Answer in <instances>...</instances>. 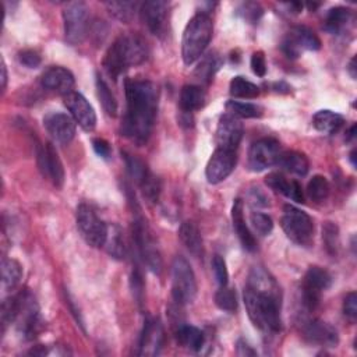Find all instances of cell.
<instances>
[{
  "label": "cell",
  "instance_id": "obj_1",
  "mask_svg": "<svg viewBox=\"0 0 357 357\" xmlns=\"http://www.w3.org/2000/svg\"><path fill=\"white\" fill-rule=\"evenodd\" d=\"M243 297L250 320L258 330L267 332L281 331L280 288L265 271L261 268H254L251 271Z\"/></svg>",
  "mask_w": 357,
  "mask_h": 357
},
{
  "label": "cell",
  "instance_id": "obj_2",
  "mask_svg": "<svg viewBox=\"0 0 357 357\" xmlns=\"http://www.w3.org/2000/svg\"><path fill=\"white\" fill-rule=\"evenodd\" d=\"M125 87L127 110L122 132L137 144H144L153 129L158 110V90L148 80H127Z\"/></svg>",
  "mask_w": 357,
  "mask_h": 357
},
{
  "label": "cell",
  "instance_id": "obj_3",
  "mask_svg": "<svg viewBox=\"0 0 357 357\" xmlns=\"http://www.w3.org/2000/svg\"><path fill=\"white\" fill-rule=\"evenodd\" d=\"M148 59V47L138 35L119 36L103 58L106 74L117 80L119 75L130 67L140 66Z\"/></svg>",
  "mask_w": 357,
  "mask_h": 357
},
{
  "label": "cell",
  "instance_id": "obj_4",
  "mask_svg": "<svg viewBox=\"0 0 357 357\" xmlns=\"http://www.w3.org/2000/svg\"><path fill=\"white\" fill-rule=\"evenodd\" d=\"M214 34V24L208 14L198 13L186 25L182 39V58L186 64L200 59L208 48Z\"/></svg>",
  "mask_w": 357,
  "mask_h": 357
},
{
  "label": "cell",
  "instance_id": "obj_5",
  "mask_svg": "<svg viewBox=\"0 0 357 357\" xmlns=\"http://www.w3.org/2000/svg\"><path fill=\"white\" fill-rule=\"evenodd\" d=\"M172 296L179 306L193 303L197 296L194 271L183 257H176L172 265Z\"/></svg>",
  "mask_w": 357,
  "mask_h": 357
},
{
  "label": "cell",
  "instance_id": "obj_6",
  "mask_svg": "<svg viewBox=\"0 0 357 357\" xmlns=\"http://www.w3.org/2000/svg\"><path fill=\"white\" fill-rule=\"evenodd\" d=\"M281 225L284 232L293 243L299 246L311 245L314 237V223L304 211L293 206H286L284 208Z\"/></svg>",
  "mask_w": 357,
  "mask_h": 357
},
{
  "label": "cell",
  "instance_id": "obj_7",
  "mask_svg": "<svg viewBox=\"0 0 357 357\" xmlns=\"http://www.w3.org/2000/svg\"><path fill=\"white\" fill-rule=\"evenodd\" d=\"M77 227L83 239L91 247H102L106 241L108 225L97 215V212L87 204L78 206L75 214Z\"/></svg>",
  "mask_w": 357,
  "mask_h": 357
},
{
  "label": "cell",
  "instance_id": "obj_8",
  "mask_svg": "<svg viewBox=\"0 0 357 357\" xmlns=\"http://www.w3.org/2000/svg\"><path fill=\"white\" fill-rule=\"evenodd\" d=\"M16 299L17 315L14 323H17V328L25 339H32L36 336L42 325L38 303L28 291H24L23 293L17 295Z\"/></svg>",
  "mask_w": 357,
  "mask_h": 357
},
{
  "label": "cell",
  "instance_id": "obj_9",
  "mask_svg": "<svg viewBox=\"0 0 357 357\" xmlns=\"http://www.w3.org/2000/svg\"><path fill=\"white\" fill-rule=\"evenodd\" d=\"M332 285V276L328 271L320 267H310L304 275L301 286L303 304L307 310L312 311L321 303L323 293Z\"/></svg>",
  "mask_w": 357,
  "mask_h": 357
},
{
  "label": "cell",
  "instance_id": "obj_10",
  "mask_svg": "<svg viewBox=\"0 0 357 357\" xmlns=\"http://www.w3.org/2000/svg\"><path fill=\"white\" fill-rule=\"evenodd\" d=\"M64 36L71 45L82 44L88 31V8L83 2H71L63 10Z\"/></svg>",
  "mask_w": 357,
  "mask_h": 357
},
{
  "label": "cell",
  "instance_id": "obj_11",
  "mask_svg": "<svg viewBox=\"0 0 357 357\" xmlns=\"http://www.w3.org/2000/svg\"><path fill=\"white\" fill-rule=\"evenodd\" d=\"M281 145L273 138H261L249 151V168L253 172H262L278 165L281 156Z\"/></svg>",
  "mask_w": 357,
  "mask_h": 357
},
{
  "label": "cell",
  "instance_id": "obj_12",
  "mask_svg": "<svg viewBox=\"0 0 357 357\" xmlns=\"http://www.w3.org/2000/svg\"><path fill=\"white\" fill-rule=\"evenodd\" d=\"M133 237L136 241L137 249L140 251V256L143 257L147 267L155 272L160 273L162 268V258L160 251L155 247V243L151 237L148 226L144 223V221H136L134 229H133Z\"/></svg>",
  "mask_w": 357,
  "mask_h": 357
},
{
  "label": "cell",
  "instance_id": "obj_13",
  "mask_svg": "<svg viewBox=\"0 0 357 357\" xmlns=\"http://www.w3.org/2000/svg\"><path fill=\"white\" fill-rule=\"evenodd\" d=\"M237 155L236 151L217 148L207 164L206 176L211 184H219L227 179L236 168Z\"/></svg>",
  "mask_w": 357,
  "mask_h": 357
},
{
  "label": "cell",
  "instance_id": "obj_14",
  "mask_svg": "<svg viewBox=\"0 0 357 357\" xmlns=\"http://www.w3.org/2000/svg\"><path fill=\"white\" fill-rule=\"evenodd\" d=\"M64 105L71 113L74 122L78 123L83 130L93 132L97 126V113L93 105L80 94V93H70L63 97Z\"/></svg>",
  "mask_w": 357,
  "mask_h": 357
},
{
  "label": "cell",
  "instance_id": "obj_15",
  "mask_svg": "<svg viewBox=\"0 0 357 357\" xmlns=\"http://www.w3.org/2000/svg\"><path fill=\"white\" fill-rule=\"evenodd\" d=\"M38 167L44 177L49 179L56 187H62L64 183V169L60 158L52 144L39 145L36 148Z\"/></svg>",
  "mask_w": 357,
  "mask_h": 357
},
{
  "label": "cell",
  "instance_id": "obj_16",
  "mask_svg": "<svg viewBox=\"0 0 357 357\" xmlns=\"http://www.w3.org/2000/svg\"><path fill=\"white\" fill-rule=\"evenodd\" d=\"M243 133H245L243 123L241 122L239 117H236L230 113L223 114L219 119V123L215 133V141L218 148L236 151L237 147L241 145Z\"/></svg>",
  "mask_w": 357,
  "mask_h": 357
},
{
  "label": "cell",
  "instance_id": "obj_17",
  "mask_svg": "<svg viewBox=\"0 0 357 357\" xmlns=\"http://www.w3.org/2000/svg\"><path fill=\"white\" fill-rule=\"evenodd\" d=\"M169 3L162 0H152L141 6V17L148 29L158 36H162L168 28Z\"/></svg>",
  "mask_w": 357,
  "mask_h": 357
},
{
  "label": "cell",
  "instance_id": "obj_18",
  "mask_svg": "<svg viewBox=\"0 0 357 357\" xmlns=\"http://www.w3.org/2000/svg\"><path fill=\"white\" fill-rule=\"evenodd\" d=\"M44 126L59 144H69L75 137L74 119L62 112H51L44 117Z\"/></svg>",
  "mask_w": 357,
  "mask_h": 357
},
{
  "label": "cell",
  "instance_id": "obj_19",
  "mask_svg": "<svg viewBox=\"0 0 357 357\" xmlns=\"http://www.w3.org/2000/svg\"><path fill=\"white\" fill-rule=\"evenodd\" d=\"M41 83L47 90L62 94L63 97L73 93L74 86H75V80H74V75L71 74V71L64 67H60V66L49 67L42 74Z\"/></svg>",
  "mask_w": 357,
  "mask_h": 357
},
{
  "label": "cell",
  "instance_id": "obj_20",
  "mask_svg": "<svg viewBox=\"0 0 357 357\" xmlns=\"http://www.w3.org/2000/svg\"><path fill=\"white\" fill-rule=\"evenodd\" d=\"M303 334L308 342L321 346L335 347L339 343V336L336 330L320 320H312L306 323L303 325Z\"/></svg>",
  "mask_w": 357,
  "mask_h": 357
},
{
  "label": "cell",
  "instance_id": "obj_21",
  "mask_svg": "<svg viewBox=\"0 0 357 357\" xmlns=\"http://www.w3.org/2000/svg\"><path fill=\"white\" fill-rule=\"evenodd\" d=\"M164 345V328L160 321L147 320L141 338H140V352L141 356H155L160 353Z\"/></svg>",
  "mask_w": 357,
  "mask_h": 357
},
{
  "label": "cell",
  "instance_id": "obj_22",
  "mask_svg": "<svg viewBox=\"0 0 357 357\" xmlns=\"http://www.w3.org/2000/svg\"><path fill=\"white\" fill-rule=\"evenodd\" d=\"M232 222H233V227L237 233V237L242 243V246L247 250V251H256L257 250V241L256 237L253 236V233L250 232L249 226L246 225V219H245V206L241 198H237L233 203L232 207Z\"/></svg>",
  "mask_w": 357,
  "mask_h": 357
},
{
  "label": "cell",
  "instance_id": "obj_23",
  "mask_svg": "<svg viewBox=\"0 0 357 357\" xmlns=\"http://www.w3.org/2000/svg\"><path fill=\"white\" fill-rule=\"evenodd\" d=\"M265 184L276 193H281L285 197L291 198L292 201L304 203V193L299 182L286 179L282 173H269L265 177Z\"/></svg>",
  "mask_w": 357,
  "mask_h": 357
},
{
  "label": "cell",
  "instance_id": "obj_24",
  "mask_svg": "<svg viewBox=\"0 0 357 357\" xmlns=\"http://www.w3.org/2000/svg\"><path fill=\"white\" fill-rule=\"evenodd\" d=\"M179 236L187 250L197 258H200L204 256V245H203V237L200 233L198 226L191 222L186 221L182 223L179 229Z\"/></svg>",
  "mask_w": 357,
  "mask_h": 357
},
{
  "label": "cell",
  "instance_id": "obj_25",
  "mask_svg": "<svg viewBox=\"0 0 357 357\" xmlns=\"http://www.w3.org/2000/svg\"><path fill=\"white\" fill-rule=\"evenodd\" d=\"M286 38L297 48L300 53L303 51H319L321 48V39L307 27L293 28Z\"/></svg>",
  "mask_w": 357,
  "mask_h": 357
},
{
  "label": "cell",
  "instance_id": "obj_26",
  "mask_svg": "<svg viewBox=\"0 0 357 357\" xmlns=\"http://www.w3.org/2000/svg\"><path fill=\"white\" fill-rule=\"evenodd\" d=\"M206 91L198 86H184L180 91L179 106L183 113H193L201 109L206 103Z\"/></svg>",
  "mask_w": 357,
  "mask_h": 357
},
{
  "label": "cell",
  "instance_id": "obj_27",
  "mask_svg": "<svg viewBox=\"0 0 357 357\" xmlns=\"http://www.w3.org/2000/svg\"><path fill=\"white\" fill-rule=\"evenodd\" d=\"M343 116L327 109L317 112L312 117V126L324 134H335L343 127Z\"/></svg>",
  "mask_w": 357,
  "mask_h": 357
},
{
  "label": "cell",
  "instance_id": "obj_28",
  "mask_svg": "<svg viewBox=\"0 0 357 357\" xmlns=\"http://www.w3.org/2000/svg\"><path fill=\"white\" fill-rule=\"evenodd\" d=\"M103 246L106 247L109 256L116 260H125L127 254L123 232L117 225H108V234Z\"/></svg>",
  "mask_w": 357,
  "mask_h": 357
},
{
  "label": "cell",
  "instance_id": "obj_29",
  "mask_svg": "<svg viewBox=\"0 0 357 357\" xmlns=\"http://www.w3.org/2000/svg\"><path fill=\"white\" fill-rule=\"evenodd\" d=\"M278 165L297 176H306L310 169L307 156L297 151L282 152L280 156V161H278Z\"/></svg>",
  "mask_w": 357,
  "mask_h": 357
},
{
  "label": "cell",
  "instance_id": "obj_30",
  "mask_svg": "<svg viewBox=\"0 0 357 357\" xmlns=\"http://www.w3.org/2000/svg\"><path fill=\"white\" fill-rule=\"evenodd\" d=\"M176 336H177V341L180 345H183L194 352L201 350V347L204 346V342H206L204 334L193 325H182L179 328V331L176 332Z\"/></svg>",
  "mask_w": 357,
  "mask_h": 357
},
{
  "label": "cell",
  "instance_id": "obj_31",
  "mask_svg": "<svg viewBox=\"0 0 357 357\" xmlns=\"http://www.w3.org/2000/svg\"><path fill=\"white\" fill-rule=\"evenodd\" d=\"M352 20V12L346 8L331 9L325 17V29L334 35L341 34Z\"/></svg>",
  "mask_w": 357,
  "mask_h": 357
},
{
  "label": "cell",
  "instance_id": "obj_32",
  "mask_svg": "<svg viewBox=\"0 0 357 357\" xmlns=\"http://www.w3.org/2000/svg\"><path fill=\"white\" fill-rule=\"evenodd\" d=\"M230 95L241 99H254L260 95V88L243 77H234L230 82Z\"/></svg>",
  "mask_w": 357,
  "mask_h": 357
},
{
  "label": "cell",
  "instance_id": "obj_33",
  "mask_svg": "<svg viewBox=\"0 0 357 357\" xmlns=\"http://www.w3.org/2000/svg\"><path fill=\"white\" fill-rule=\"evenodd\" d=\"M219 66H221V59H219V56L215 55V53H210V55H207V56L201 60L200 64H198V67H197L195 71H194V75H195L201 83L208 84V83L212 80V78H214L215 73L218 71Z\"/></svg>",
  "mask_w": 357,
  "mask_h": 357
},
{
  "label": "cell",
  "instance_id": "obj_34",
  "mask_svg": "<svg viewBox=\"0 0 357 357\" xmlns=\"http://www.w3.org/2000/svg\"><path fill=\"white\" fill-rule=\"evenodd\" d=\"M21 276H23V268L16 260H13V258L3 260V262H2V282H3V286L6 289H14L20 284Z\"/></svg>",
  "mask_w": 357,
  "mask_h": 357
},
{
  "label": "cell",
  "instance_id": "obj_35",
  "mask_svg": "<svg viewBox=\"0 0 357 357\" xmlns=\"http://www.w3.org/2000/svg\"><path fill=\"white\" fill-rule=\"evenodd\" d=\"M226 110H227V113H230L236 117H243V119H256V117L262 116V108L256 103H250V102L227 101Z\"/></svg>",
  "mask_w": 357,
  "mask_h": 357
},
{
  "label": "cell",
  "instance_id": "obj_36",
  "mask_svg": "<svg viewBox=\"0 0 357 357\" xmlns=\"http://www.w3.org/2000/svg\"><path fill=\"white\" fill-rule=\"evenodd\" d=\"M97 91H98V98H99L106 114L110 117H116L117 116V101H116L113 93L110 91L109 86L106 84V82L101 75L97 77Z\"/></svg>",
  "mask_w": 357,
  "mask_h": 357
},
{
  "label": "cell",
  "instance_id": "obj_37",
  "mask_svg": "<svg viewBox=\"0 0 357 357\" xmlns=\"http://www.w3.org/2000/svg\"><path fill=\"white\" fill-rule=\"evenodd\" d=\"M331 193L328 180L324 176L317 175L307 184V195L315 203L325 201Z\"/></svg>",
  "mask_w": 357,
  "mask_h": 357
},
{
  "label": "cell",
  "instance_id": "obj_38",
  "mask_svg": "<svg viewBox=\"0 0 357 357\" xmlns=\"http://www.w3.org/2000/svg\"><path fill=\"white\" fill-rule=\"evenodd\" d=\"M109 13L123 23H129L134 19L137 12L136 2H108L105 3Z\"/></svg>",
  "mask_w": 357,
  "mask_h": 357
},
{
  "label": "cell",
  "instance_id": "obj_39",
  "mask_svg": "<svg viewBox=\"0 0 357 357\" xmlns=\"http://www.w3.org/2000/svg\"><path fill=\"white\" fill-rule=\"evenodd\" d=\"M122 155L125 156L129 175L140 184L148 176L149 169L147 168V165L141 160H138L137 156H133V155H130L127 152H122Z\"/></svg>",
  "mask_w": 357,
  "mask_h": 357
},
{
  "label": "cell",
  "instance_id": "obj_40",
  "mask_svg": "<svg viewBox=\"0 0 357 357\" xmlns=\"http://www.w3.org/2000/svg\"><path fill=\"white\" fill-rule=\"evenodd\" d=\"M140 187L145 195V198L151 203H156L160 200V195H161V180L158 179L155 175H152L151 172L148 173V176L140 183Z\"/></svg>",
  "mask_w": 357,
  "mask_h": 357
},
{
  "label": "cell",
  "instance_id": "obj_41",
  "mask_svg": "<svg viewBox=\"0 0 357 357\" xmlns=\"http://www.w3.org/2000/svg\"><path fill=\"white\" fill-rule=\"evenodd\" d=\"M215 303L221 310L227 312H234L237 310L236 293L226 286H221V289L217 292Z\"/></svg>",
  "mask_w": 357,
  "mask_h": 357
},
{
  "label": "cell",
  "instance_id": "obj_42",
  "mask_svg": "<svg viewBox=\"0 0 357 357\" xmlns=\"http://www.w3.org/2000/svg\"><path fill=\"white\" fill-rule=\"evenodd\" d=\"M323 239L325 249L328 250L330 254H336L338 247H339V230L338 226L332 222H327L323 227Z\"/></svg>",
  "mask_w": 357,
  "mask_h": 357
},
{
  "label": "cell",
  "instance_id": "obj_43",
  "mask_svg": "<svg viewBox=\"0 0 357 357\" xmlns=\"http://www.w3.org/2000/svg\"><path fill=\"white\" fill-rule=\"evenodd\" d=\"M251 226L261 236H268L273 229V221L269 215L262 212H253L250 217Z\"/></svg>",
  "mask_w": 357,
  "mask_h": 357
},
{
  "label": "cell",
  "instance_id": "obj_44",
  "mask_svg": "<svg viewBox=\"0 0 357 357\" xmlns=\"http://www.w3.org/2000/svg\"><path fill=\"white\" fill-rule=\"evenodd\" d=\"M237 13H239V16H242L250 24H256L260 20V17L262 16L264 12H262V8L258 3L247 2V3H243L239 9H237Z\"/></svg>",
  "mask_w": 357,
  "mask_h": 357
},
{
  "label": "cell",
  "instance_id": "obj_45",
  "mask_svg": "<svg viewBox=\"0 0 357 357\" xmlns=\"http://www.w3.org/2000/svg\"><path fill=\"white\" fill-rule=\"evenodd\" d=\"M212 269H214L215 280L219 284V286H226L227 280H229V273H227L226 262L221 256H215L212 258Z\"/></svg>",
  "mask_w": 357,
  "mask_h": 357
},
{
  "label": "cell",
  "instance_id": "obj_46",
  "mask_svg": "<svg viewBox=\"0 0 357 357\" xmlns=\"http://www.w3.org/2000/svg\"><path fill=\"white\" fill-rule=\"evenodd\" d=\"M132 289L137 303L141 304L144 300V282H143L141 272L138 269H134L132 273Z\"/></svg>",
  "mask_w": 357,
  "mask_h": 357
},
{
  "label": "cell",
  "instance_id": "obj_47",
  "mask_svg": "<svg viewBox=\"0 0 357 357\" xmlns=\"http://www.w3.org/2000/svg\"><path fill=\"white\" fill-rule=\"evenodd\" d=\"M343 312L350 321H354L357 317V295L354 292H350L346 295L343 300Z\"/></svg>",
  "mask_w": 357,
  "mask_h": 357
},
{
  "label": "cell",
  "instance_id": "obj_48",
  "mask_svg": "<svg viewBox=\"0 0 357 357\" xmlns=\"http://www.w3.org/2000/svg\"><path fill=\"white\" fill-rule=\"evenodd\" d=\"M19 60L23 66H25L28 69H36L42 62L41 56H39L35 51H23L19 55Z\"/></svg>",
  "mask_w": 357,
  "mask_h": 357
},
{
  "label": "cell",
  "instance_id": "obj_49",
  "mask_svg": "<svg viewBox=\"0 0 357 357\" xmlns=\"http://www.w3.org/2000/svg\"><path fill=\"white\" fill-rule=\"evenodd\" d=\"M251 69L256 75L264 77L267 74V62L262 52H254L251 56Z\"/></svg>",
  "mask_w": 357,
  "mask_h": 357
},
{
  "label": "cell",
  "instance_id": "obj_50",
  "mask_svg": "<svg viewBox=\"0 0 357 357\" xmlns=\"http://www.w3.org/2000/svg\"><path fill=\"white\" fill-rule=\"evenodd\" d=\"M93 147H94L95 152H97L101 158H105V160H108V158L110 156L112 149H110V145H109V143H108L106 140H103V138H95V140L93 141Z\"/></svg>",
  "mask_w": 357,
  "mask_h": 357
},
{
  "label": "cell",
  "instance_id": "obj_51",
  "mask_svg": "<svg viewBox=\"0 0 357 357\" xmlns=\"http://www.w3.org/2000/svg\"><path fill=\"white\" fill-rule=\"evenodd\" d=\"M237 354L239 356H256L257 353L246 343V342H243V341H239L237 342Z\"/></svg>",
  "mask_w": 357,
  "mask_h": 357
},
{
  "label": "cell",
  "instance_id": "obj_52",
  "mask_svg": "<svg viewBox=\"0 0 357 357\" xmlns=\"http://www.w3.org/2000/svg\"><path fill=\"white\" fill-rule=\"evenodd\" d=\"M8 86V69H6V63L2 59V88L5 90Z\"/></svg>",
  "mask_w": 357,
  "mask_h": 357
},
{
  "label": "cell",
  "instance_id": "obj_53",
  "mask_svg": "<svg viewBox=\"0 0 357 357\" xmlns=\"http://www.w3.org/2000/svg\"><path fill=\"white\" fill-rule=\"evenodd\" d=\"M354 63H356V59L353 58V59L350 60V63H349V67H347V70H349V73H350L353 80L356 78V66H354Z\"/></svg>",
  "mask_w": 357,
  "mask_h": 357
},
{
  "label": "cell",
  "instance_id": "obj_54",
  "mask_svg": "<svg viewBox=\"0 0 357 357\" xmlns=\"http://www.w3.org/2000/svg\"><path fill=\"white\" fill-rule=\"evenodd\" d=\"M356 125H353L352 127H350V130H349V133H347V137H346V140L347 141H350V140H353L354 137H356Z\"/></svg>",
  "mask_w": 357,
  "mask_h": 357
},
{
  "label": "cell",
  "instance_id": "obj_55",
  "mask_svg": "<svg viewBox=\"0 0 357 357\" xmlns=\"http://www.w3.org/2000/svg\"><path fill=\"white\" fill-rule=\"evenodd\" d=\"M354 155H356V152L353 151V152L350 153V161H352V165H353V167H356V161H354Z\"/></svg>",
  "mask_w": 357,
  "mask_h": 357
}]
</instances>
